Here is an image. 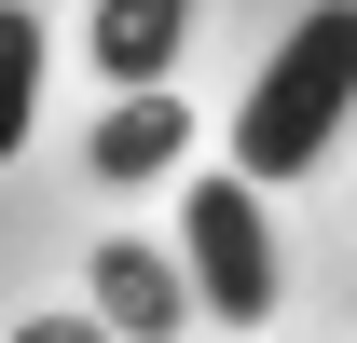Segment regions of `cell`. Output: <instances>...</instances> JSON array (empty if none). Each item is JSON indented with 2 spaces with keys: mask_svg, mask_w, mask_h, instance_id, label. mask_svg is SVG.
Listing matches in <instances>:
<instances>
[{
  "mask_svg": "<svg viewBox=\"0 0 357 343\" xmlns=\"http://www.w3.org/2000/svg\"><path fill=\"white\" fill-rule=\"evenodd\" d=\"M28 124H42V14L0 0V165L28 151Z\"/></svg>",
  "mask_w": 357,
  "mask_h": 343,
  "instance_id": "6",
  "label": "cell"
},
{
  "mask_svg": "<svg viewBox=\"0 0 357 343\" xmlns=\"http://www.w3.org/2000/svg\"><path fill=\"white\" fill-rule=\"evenodd\" d=\"M344 110H357V0H316V14H289V42L261 55V83L234 110V178H261V192L316 178Z\"/></svg>",
  "mask_w": 357,
  "mask_h": 343,
  "instance_id": "1",
  "label": "cell"
},
{
  "mask_svg": "<svg viewBox=\"0 0 357 343\" xmlns=\"http://www.w3.org/2000/svg\"><path fill=\"white\" fill-rule=\"evenodd\" d=\"M165 151H178V96H165V83H137L124 110L96 124V178H151Z\"/></svg>",
  "mask_w": 357,
  "mask_h": 343,
  "instance_id": "5",
  "label": "cell"
},
{
  "mask_svg": "<svg viewBox=\"0 0 357 343\" xmlns=\"http://www.w3.org/2000/svg\"><path fill=\"white\" fill-rule=\"evenodd\" d=\"M178 42H192V0H96V69L110 83H165L178 69Z\"/></svg>",
  "mask_w": 357,
  "mask_h": 343,
  "instance_id": "4",
  "label": "cell"
},
{
  "mask_svg": "<svg viewBox=\"0 0 357 343\" xmlns=\"http://www.w3.org/2000/svg\"><path fill=\"white\" fill-rule=\"evenodd\" d=\"M178 275H192V316L220 330H261L275 316V192L261 178H192L178 192Z\"/></svg>",
  "mask_w": 357,
  "mask_h": 343,
  "instance_id": "2",
  "label": "cell"
},
{
  "mask_svg": "<svg viewBox=\"0 0 357 343\" xmlns=\"http://www.w3.org/2000/svg\"><path fill=\"white\" fill-rule=\"evenodd\" d=\"M28 343H110V330H96V302H83V316H28Z\"/></svg>",
  "mask_w": 357,
  "mask_h": 343,
  "instance_id": "7",
  "label": "cell"
},
{
  "mask_svg": "<svg viewBox=\"0 0 357 343\" xmlns=\"http://www.w3.org/2000/svg\"><path fill=\"white\" fill-rule=\"evenodd\" d=\"M96 330H110V343H178V330H192V275H178L165 247L110 234V247H96Z\"/></svg>",
  "mask_w": 357,
  "mask_h": 343,
  "instance_id": "3",
  "label": "cell"
}]
</instances>
